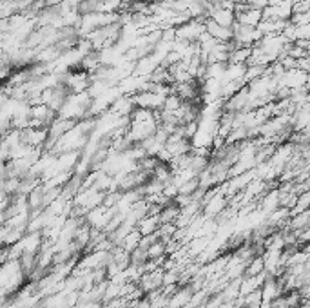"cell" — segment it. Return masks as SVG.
I'll return each mask as SVG.
<instances>
[{
  "instance_id": "obj_6",
  "label": "cell",
  "mask_w": 310,
  "mask_h": 308,
  "mask_svg": "<svg viewBox=\"0 0 310 308\" xmlns=\"http://www.w3.org/2000/svg\"><path fill=\"white\" fill-rule=\"evenodd\" d=\"M178 214H180V207L176 205L174 201H169L167 205L161 207L160 214H158V218H160V225L161 223H174V221L178 220Z\"/></svg>"
},
{
  "instance_id": "obj_8",
  "label": "cell",
  "mask_w": 310,
  "mask_h": 308,
  "mask_svg": "<svg viewBox=\"0 0 310 308\" xmlns=\"http://www.w3.org/2000/svg\"><path fill=\"white\" fill-rule=\"evenodd\" d=\"M140 239H142V236H140V232L135 229V231H131L129 234H127V236L122 239V243H120L118 246L122 248V250L127 252V254H131V252L135 250V248H138Z\"/></svg>"
},
{
  "instance_id": "obj_7",
  "label": "cell",
  "mask_w": 310,
  "mask_h": 308,
  "mask_svg": "<svg viewBox=\"0 0 310 308\" xmlns=\"http://www.w3.org/2000/svg\"><path fill=\"white\" fill-rule=\"evenodd\" d=\"M250 53H252V47H236L234 51L229 53L227 64H245L247 66Z\"/></svg>"
},
{
  "instance_id": "obj_2",
  "label": "cell",
  "mask_w": 310,
  "mask_h": 308,
  "mask_svg": "<svg viewBox=\"0 0 310 308\" xmlns=\"http://www.w3.org/2000/svg\"><path fill=\"white\" fill-rule=\"evenodd\" d=\"M203 26H205V33H207V35H211L216 42H223V44H225V42L232 40V29H231V27L218 26V24H214L211 18H205Z\"/></svg>"
},
{
  "instance_id": "obj_5",
  "label": "cell",
  "mask_w": 310,
  "mask_h": 308,
  "mask_svg": "<svg viewBox=\"0 0 310 308\" xmlns=\"http://www.w3.org/2000/svg\"><path fill=\"white\" fill-rule=\"evenodd\" d=\"M158 227H160V218H158V214H145L144 218L136 223L135 229L140 232V236H149V234L158 231Z\"/></svg>"
},
{
  "instance_id": "obj_10",
  "label": "cell",
  "mask_w": 310,
  "mask_h": 308,
  "mask_svg": "<svg viewBox=\"0 0 310 308\" xmlns=\"http://www.w3.org/2000/svg\"><path fill=\"white\" fill-rule=\"evenodd\" d=\"M265 272L263 268V257L261 256H254L250 261L247 263V267H245V272L243 276H258V274Z\"/></svg>"
},
{
  "instance_id": "obj_3",
  "label": "cell",
  "mask_w": 310,
  "mask_h": 308,
  "mask_svg": "<svg viewBox=\"0 0 310 308\" xmlns=\"http://www.w3.org/2000/svg\"><path fill=\"white\" fill-rule=\"evenodd\" d=\"M220 2V0H218ZM209 18H211L214 24H218V26L222 27H232L234 20H236V16H234V13L231 9H223V7H220V5H214L212 7V11L209 13Z\"/></svg>"
},
{
  "instance_id": "obj_1",
  "label": "cell",
  "mask_w": 310,
  "mask_h": 308,
  "mask_svg": "<svg viewBox=\"0 0 310 308\" xmlns=\"http://www.w3.org/2000/svg\"><path fill=\"white\" fill-rule=\"evenodd\" d=\"M203 22H205L203 18H191V20H187L185 24H181V26L176 27V38L185 40V42H189V44L198 42V38L205 33Z\"/></svg>"
},
{
  "instance_id": "obj_9",
  "label": "cell",
  "mask_w": 310,
  "mask_h": 308,
  "mask_svg": "<svg viewBox=\"0 0 310 308\" xmlns=\"http://www.w3.org/2000/svg\"><path fill=\"white\" fill-rule=\"evenodd\" d=\"M145 254H147V259H160V257H167V248H165V241H155L153 245H149L145 248Z\"/></svg>"
},
{
  "instance_id": "obj_11",
  "label": "cell",
  "mask_w": 310,
  "mask_h": 308,
  "mask_svg": "<svg viewBox=\"0 0 310 308\" xmlns=\"http://www.w3.org/2000/svg\"><path fill=\"white\" fill-rule=\"evenodd\" d=\"M245 4L254 7V9H265L270 4V0H245Z\"/></svg>"
},
{
  "instance_id": "obj_12",
  "label": "cell",
  "mask_w": 310,
  "mask_h": 308,
  "mask_svg": "<svg viewBox=\"0 0 310 308\" xmlns=\"http://www.w3.org/2000/svg\"><path fill=\"white\" fill-rule=\"evenodd\" d=\"M64 0H46V7H57L62 4Z\"/></svg>"
},
{
  "instance_id": "obj_4",
  "label": "cell",
  "mask_w": 310,
  "mask_h": 308,
  "mask_svg": "<svg viewBox=\"0 0 310 308\" xmlns=\"http://www.w3.org/2000/svg\"><path fill=\"white\" fill-rule=\"evenodd\" d=\"M236 16V22L239 26H247V27H258V24L263 20V15H261V9H254V7H247L245 11L238 13Z\"/></svg>"
}]
</instances>
